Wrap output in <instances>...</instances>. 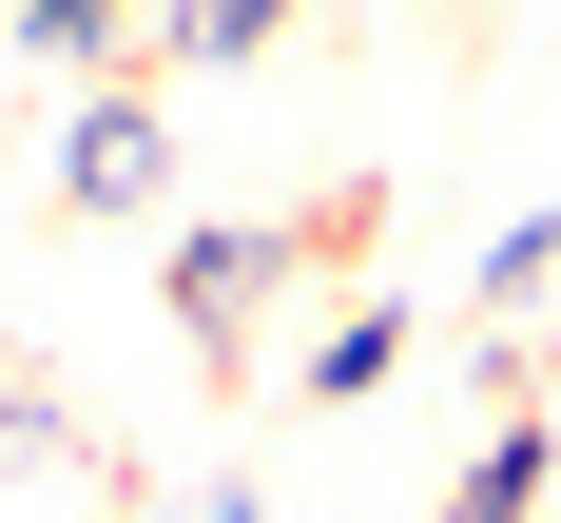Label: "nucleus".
I'll list each match as a JSON object with an SVG mask.
<instances>
[{
    "instance_id": "nucleus-1",
    "label": "nucleus",
    "mask_w": 561,
    "mask_h": 523,
    "mask_svg": "<svg viewBox=\"0 0 561 523\" xmlns=\"http://www.w3.org/2000/svg\"><path fill=\"white\" fill-rule=\"evenodd\" d=\"M156 116H136V98H98V116H78V194H98V214H136V194H156Z\"/></svg>"
},
{
    "instance_id": "nucleus-2",
    "label": "nucleus",
    "mask_w": 561,
    "mask_h": 523,
    "mask_svg": "<svg viewBox=\"0 0 561 523\" xmlns=\"http://www.w3.org/2000/svg\"><path fill=\"white\" fill-rule=\"evenodd\" d=\"M523 485H542V446L504 427V446H484V485H465V523H523Z\"/></svg>"
},
{
    "instance_id": "nucleus-3",
    "label": "nucleus",
    "mask_w": 561,
    "mask_h": 523,
    "mask_svg": "<svg viewBox=\"0 0 561 523\" xmlns=\"http://www.w3.org/2000/svg\"><path fill=\"white\" fill-rule=\"evenodd\" d=\"M272 20H290V0H194V58H252Z\"/></svg>"
},
{
    "instance_id": "nucleus-4",
    "label": "nucleus",
    "mask_w": 561,
    "mask_h": 523,
    "mask_svg": "<svg viewBox=\"0 0 561 523\" xmlns=\"http://www.w3.org/2000/svg\"><path fill=\"white\" fill-rule=\"evenodd\" d=\"M542 272H561V214H523L504 252H484V291H542Z\"/></svg>"
},
{
    "instance_id": "nucleus-5",
    "label": "nucleus",
    "mask_w": 561,
    "mask_h": 523,
    "mask_svg": "<svg viewBox=\"0 0 561 523\" xmlns=\"http://www.w3.org/2000/svg\"><path fill=\"white\" fill-rule=\"evenodd\" d=\"M20 20H39V39H98V20H116V0H20Z\"/></svg>"
}]
</instances>
